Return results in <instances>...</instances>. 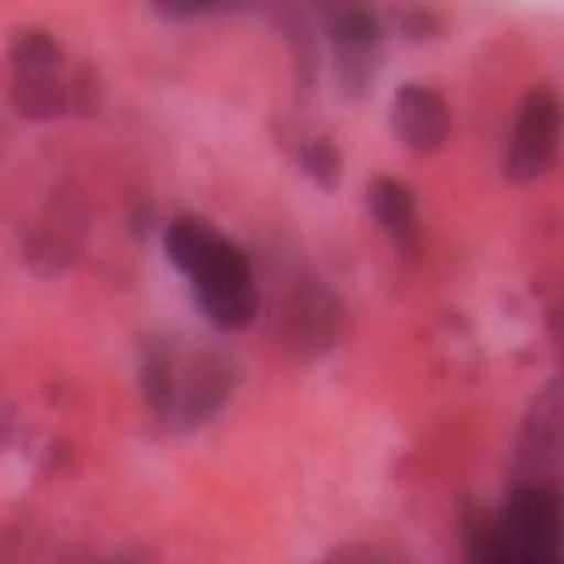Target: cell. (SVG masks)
Wrapping results in <instances>:
<instances>
[{"instance_id": "1", "label": "cell", "mask_w": 564, "mask_h": 564, "mask_svg": "<svg viewBox=\"0 0 564 564\" xmlns=\"http://www.w3.org/2000/svg\"><path fill=\"white\" fill-rule=\"evenodd\" d=\"M141 388L166 423H202L234 392V364L219 349L163 339L145 352Z\"/></svg>"}, {"instance_id": "2", "label": "cell", "mask_w": 564, "mask_h": 564, "mask_svg": "<svg viewBox=\"0 0 564 564\" xmlns=\"http://www.w3.org/2000/svg\"><path fill=\"white\" fill-rule=\"evenodd\" d=\"M187 279L194 282V296H198L205 317L216 328L237 332L254 322L258 282L251 272V258L234 240L216 234V240L205 247V254L194 261Z\"/></svg>"}, {"instance_id": "3", "label": "cell", "mask_w": 564, "mask_h": 564, "mask_svg": "<svg viewBox=\"0 0 564 564\" xmlns=\"http://www.w3.org/2000/svg\"><path fill=\"white\" fill-rule=\"evenodd\" d=\"M561 145V106L551 88H533L525 96L516 131L508 141L505 155V176L511 184H533L546 176L557 163Z\"/></svg>"}, {"instance_id": "4", "label": "cell", "mask_w": 564, "mask_h": 564, "mask_svg": "<svg viewBox=\"0 0 564 564\" xmlns=\"http://www.w3.org/2000/svg\"><path fill=\"white\" fill-rule=\"evenodd\" d=\"M282 339L296 346L300 352L328 349L343 332V304L335 293L317 279H300L290 293L286 307L279 311Z\"/></svg>"}, {"instance_id": "5", "label": "cell", "mask_w": 564, "mask_h": 564, "mask_svg": "<svg viewBox=\"0 0 564 564\" xmlns=\"http://www.w3.org/2000/svg\"><path fill=\"white\" fill-rule=\"evenodd\" d=\"M392 128L402 138V145L416 155H431L448 141L452 110L441 93L427 85H402L392 102Z\"/></svg>"}, {"instance_id": "6", "label": "cell", "mask_w": 564, "mask_h": 564, "mask_svg": "<svg viewBox=\"0 0 564 564\" xmlns=\"http://www.w3.org/2000/svg\"><path fill=\"white\" fill-rule=\"evenodd\" d=\"M328 35L339 46V75L349 93H367L375 78V53H378V18L367 8H335L328 11Z\"/></svg>"}, {"instance_id": "7", "label": "cell", "mask_w": 564, "mask_h": 564, "mask_svg": "<svg viewBox=\"0 0 564 564\" xmlns=\"http://www.w3.org/2000/svg\"><path fill=\"white\" fill-rule=\"evenodd\" d=\"M370 212H375L378 226L388 234L399 251L413 254L420 243V219H416V198L413 191L402 181H392V176H381L370 187Z\"/></svg>"}, {"instance_id": "8", "label": "cell", "mask_w": 564, "mask_h": 564, "mask_svg": "<svg viewBox=\"0 0 564 564\" xmlns=\"http://www.w3.org/2000/svg\"><path fill=\"white\" fill-rule=\"evenodd\" d=\"M14 106L25 117L46 120V117H61L67 106H78V99H75V85H67L61 78V70H50V75H18Z\"/></svg>"}, {"instance_id": "9", "label": "cell", "mask_w": 564, "mask_h": 564, "mask_svg": "<svg viewBox=\"0 0 564 564\" xmlns=\"http://www.w3.org/2000/svg\"><path fill=\"white\" fill-rule=\"evenodd\" d=\"M212 240H216V226L205 223V219H194V216H181V219H173L166 229V254L176 269L187 275Z\"/></svg>"}, {"instance_id": "10", "label": "cell", "mask_w": 564, "mask_h": 564, "mask_svg": "<svg viewBox=\"0 0 564 564\" xmlns=\"http://www.w3.org/2000/svg\"><path fill=\"white\" fill-rule=\"evenodd\" d=\"M18 75H50V70H61V43L46 32H25L22 40L11 50Z\"/></svg>"}, {"instance_id": "11", "label": "cell", "mask_w": 564, "mask_h": 564, "mask_svg": "<svg viewBox=\"0 0 564 564\" xmlns=\"http://www.w3.org/2000/svg\"><path fill=\"white\" fill-rule=\"evenodd\" d=\"M300 166H304V173L311 176L314 184H322L325 191H332L335 184H339V176H343V155L328 138H314L304 145V152H300Z\"/></svg>"}, {"instance_id": "12", "label": "cell", "mask_w": 564, "mask_h": 564, "mask_svg": "<svg viewBox=\"0 0 564 564\" xmlns=\"http://www.w3.org/2000/svg\"><path fill=\"white\" fill-rule=\"evenodd\" d=\"M317 564H405L399 551L384 543H346L335 546L328 557H322Z\"/></svg>"}, {"instance_id": "13", "label": "cell", "mask_w": 564, "mask_h": 564, "mask_svg": "<svg viewBox=\"0 0 564 564\" xmlns=\"http://www.w3.org/2000/svg\"><path fill=\"white\" fill-rule=\"evenodd\" d=\"M106 564H149V561H141V557H113V561H106Z\"/></svg>"}]
</instances>
